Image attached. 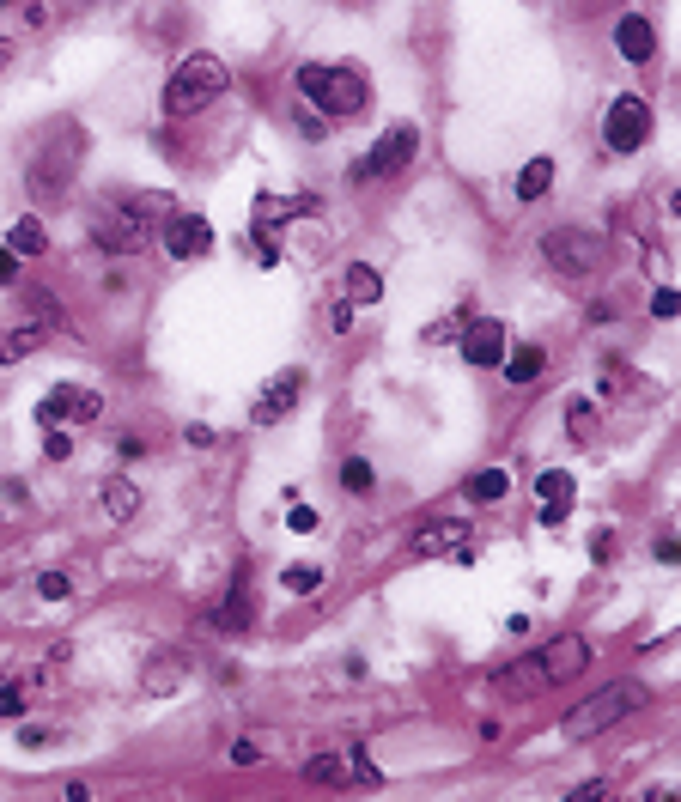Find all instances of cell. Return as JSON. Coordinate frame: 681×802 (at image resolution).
Returning <instances> with one entry per match:
<instances>
[{
  "label": "cell",
  "instance_id": "6da1fadb",
  "mask_svg": "<svg viewBox=\"0 0 681 802\" xmlns=\"http://www.w3.org/2000/svg\"><path fill=\"white\" fill-rule=\"evenodd\" d=\"M298 98H305L317 116H329V122H353V116H365V104H371V79H365L359 67L305 61V67H298Z\"/></svg>",
  "mask_w": 681,
  "mask_h": 802
},
{
  "label": "cell",
  "instance_id": "7a4b0ae2",
  "mask_svg": "<svg viewBox=\"0 0 681 802\" xmlns=\"http://www.w3.org/2000/svg\"><path fill=\"white\" fill-rule=\"evenodd\" d=\"M146 219H171V201L165 195H116L92 219V244L110 250V256H140L146 250Z\"/></svg>",
  "mask_w": 681,
  "mask_h": 802
},
{
  "label": "cell",
  "instance_id": "3957f363",
  "mask_svg": "<svg viewBox=\"0 0 681 802\" xmlns=\"http://www.w3.org/2000/svg\"><path fill=\"white\" fill-rule=\"evenodd\" d=\"M225 86H232L225 61H219V55H207V49H195V55H183V61H177V73L165 79V116H171V122L201 116L213 98H225Z\"/></svg>",
  "mask_w": 681,
  "mask_h": 802
},
{
  "label": "cell",
  "instance_id": "277c9868",
  "mask_svg": "<svg viewBox=\"0 0 681 802\" xmlns=\"http://www.w3.org/2000/svg\"><path fill=\"white\" fill-rule=\"evenodd\" d=\"M73 171H80V128H61V146L43 140V152L25 165V189H31L37 201H67Z\"/></svg>",
  "mask_w": 681,
  "mask_h": 802
},
{
  "label": "cell",
  "instance_id": "5b68a950",
  "mask_svg": "<svg viewBox=\"0 0 681 802\" xmlns=\"http://www.w3.org/2000/svg\"><path fill=\"white\" fill-rule=\"evenodd\" d=\"M633 705H645V687H633V681H615V687H602V693H590L584 705H572V711H566V736H572V742H584V736H602V730H615V724H621V717H627Z\"/></svg>",
  "mask_w": 681,
  "mask_h": 802
},
{
  "label": "cell",
  "instance_id": "8992f818",
  "mask_svg": "<svg viewBox=\"0 0 681 802\" xmlns=\"http://www.w3.org/2000/svg\"><path fill=\"white\" fill-rule=\"evenodd\" d=\"M602 237L596 231H584V225H554L548 237H542V262L560 274V280H584V274H596L602 268Z\"/></svg>",
  "mask_w": 681,
  "mask_h": 802
},
{
  "label": "cell",
  "instance_id": "52a82bcc",
  "mask_svg": "<svg viewBox=\"0 0 681 802\" xmlns=\"http://www.w3.org/2000/svg\"><path fill=\"white\" fill-rule=\"evenodd\" d=\"M414 152H420V128H414V122H396V128L377 134V146L353 165V177H359V183H371V177H402V171L414 165Z\"/></svg>",
  "mask_w": 681,
  "mask_h": 802
},
{
  "label": "cell",
  "instance_id": "ba28073f",
  "mask_svg": "<svg viewBox=\"0 0 681 802\" xmlns=\"http://www.w3.org/2000/svg\"><path fill=\"white\" fill-rule=\"evenodd\" d=\"M602 140H609V152H639L645 140H651V104L639 98V92H621L615 104H609V122H602Z\"/></svg>",
  "mask_w": 681,
  "mask_h": 802
},
{
  "label": "cell",
  "instance_id": "9c48e42d",
  "mask_svg": "<svg viewBox=\"0 0 681 802\" xmlns=\"http://www.w3.org/2000/svg\"><path fill=\"white\" fill-rule=\"evenodd\" d=\"M159 244H165V256H177V262H195V256H207V250H213V225H207L201 213H171Z\"/></svg>",
  "mask_w": 681,
  "mask_h": 802
},
{
  "label": "cell",
  "instance_id": "30bf717a",
  "mask_svg": "<svg viewBox=\"0 0 681 802\" xmlns=\"http://www.w3.org/2000/svg\"><path fill=\"white\" fill-rule=\"evenodd\" d=\"M505 323H493V316H469L463 323V359L475 365V371H493L499 359H505Z\"/></svg>",
  "mask_w": 681,
  "mask_h": 802
},
{
  "label": "cell",
  "instance_id": "8fae6325",
  "mask_svg": "<svg viewBox=\"0 0 681 802\" xmlns=\"http://www.w3.org/2000/svg\"><path fill=\"white\" fill-rule=\"evenodd\" d=\"M590 638L584 632H566V638H554V645L542 651V669H548V687H560V681H578L584 669H590Z\"/></svg>",
  "mask_w": 681,
  "mask_h": 802
},
{
  "label": "cell",
  "instance_id": "7c38bea8",
  "mask_svg": "<svg viewBox=\"0 0 681 802\" xmlns=\"http://www.w3.org/2000/svg\"><path fill=\"white\" fill-rule=\"evenodd\" d=\"M298 389H305V371H280V377H268L262 395H256V408H250V420H256V426L286 420V414L298 408Z\"/></svg>",
  "mask_w": 681,
  "mask_h": 802
},
{
  "label": "cell",
  "instance_id": "4fadbf2b",
  "mask_svg": "<svg viewBox=\"0 0 681 802\" xmlns=\"http://www.w3.org/2000/svg\"><path fill=\"white\" fill-rule=\"evenodd\" d=\"M615 49H621L633 67H639V61H651V55H657V25H651L645 13H627V19L615 25Z\"/></svg>",
  "mask_w": 681,
  "mask_h": 802
},
{
  "label": "cell",
  "instance_id": "5bb4252c",
  "mask_svg": "<svg viewBox=\"0 0 681 802\" xmlns=\"http://www.w3.org/2000/svg\"><path fill=\"white\" fill-rule=\"evenodd\" d=\"M98 511H104L110 523H128V517L140 511V487H134V480H128V474H116V480H104V487H98Z\"/></svg>",
  "mask_w": 681,
  "mask_h": 802
},
{
  "label": "cell",
  "instance_id": "9a60e30c",
  "mask_svg": "<svg viewBox=\"0 0 681 802\" xmlns=\"http://www.w3.org/2000/svg\"><path fill=\"white\" fill-rule=\"evenodd\" d=\"M43 341H49V329L37 323V316H31V323H19V329H0V365H19V359H31Z\"/></svg>",
  "mask_w": 681,
  "mask_h": 802
},
{
  "label": "cell",
  "instance_id": "2e32d148",
  "mask_svg": "<svg viewBox=\"0 0 681 802\" xmlns=\"http://www.w3.org/2000/svg\"><path fill=\"white\" fill-rule=\"evenodd\" d=\"M499 365H505V377L523 389V383H536V377L548 371V353H542L536 341H529V347H505V359H499Z\"/></svg>",
  "mask_w": 681,
  "mask_h": 802
},
{
  "label": "cell",
  "instance_id": "e0dca14e",
  "mask_svg": "<svg viewBox=\"0 0 681 802\" xmlns=\"http://www.w3.org/2000/svg\"><path fill=\"white\" fill-rule=\"evenodd\" d=\"M341 298H347L353 310H359V304H377V298H384V274H377L371 262H353V268H347V292H341Z\"/></svg>",
  "mask_w": 681,
  "mask_h": 802
},
{
  "label": "cell",
  "instance_id": "ac0fdd59",
  "mask_svg": "<svg viewBox=\"0 0 681 802\" xmlns=\"http://www.w3.org/2000/svg\"><path fill=\"white\" fill-rule=\"evenodd\" d=\"M7 250H13V256H43V250H49V231H43V219H37V213L13 219V231H7Z\"/></svg>",
  "mask_w": 681,
  "mask_h": 802
},
{
  "label": "cell",
  "instance_id": "d6986e66",
  "mask_svg": "<svg viewBox=\"0 0 681 802\" xmlns=\"http://www.w3.org/2000/svg\"><path fill=\"white\" fill-rule=\"evenodd\" d=\"M292 213H317V201H311V195H262V201H256V225H280V219H292Z\"/></svg>",
  "mask_w": 681,
  "mask_h": 802
},
{
  "label": "cell",
  "instance_id": "ffe728a7",
  "mask_svg": "<svg viewBox=\"0 0 681 802\" xmlns=\"http://www.w3.org/2000/svg\"><path fill=\"white\" fill-rule=\"evenodd\" d=\"M219 626H225V632H244V626H250V578H244V572L232 578V590H225V608H219Z\"/></svg>",
  "mask_w": 681,
  "mask_h": 802
},
{
  "label": "cell",
  "instance_id": "44dd1931",
  "mask_svg": "<svg viewBox=\"0 0 681 802\" xmlns=\"http://www.w3.org/2000/svg\"><path fill=\"white\" fill-rule=\"evenodd\" d=\"M548 189H554V158H529L517 171V201H542Z\"/></svg>",
  "mask_w": 681,
  "mask_h": 802
},
{
  "label": "cell",
  "instance_id": "7402d4cb",
  "mask_svg": "<svg viewBox=\"0 0 681 802\" xmlns=\"http://www.w3.org/2000/svg\"><path fill=\"white\" fill-rule=\"evenodd\" d=\"M475 505H499L505 493H511V474L505 468H481V474H469V487H463Z\"/></svg>",
  "mask_w": 681,
  "mask_h": 802
},
{
  "label": "cell",
  "instance_id": "603a6c76",
  "mask_svg": "<svg viewBox=\"0 0 681 802\" xmlns=\"http://www.w3.org/2000/svg\"><path fill=\"white\" fill-rule=\"evenodd\" d=\"M463 535H469V523H426L420 535H414V553H450V547H463Z\"/></svg>",
  "mask_w": 681,
  "mask_h": 802
},
{
  "label": "cell",
  "instance_id": "cb8c5ba5",
  "mask_svg": "<svg viewBox=\"0 0 681 802\" xmlns=\"http://www.w3.org/2000/svg\"><path fill=\"white\" fill-rule=\"evenodd\" d=\"M499 687H511V693H529V687H548V669H542V657H523V663L499 669Z\"/></svg>",
  "mask_w": 681,
  "mask_h": 802
},
{
  "label": "cell",
  "instance_id": "d4e9b609",
  "mask_svg": "<svg viewBox=\"0 0 681 802\" xmlns=\"http://www.w3.org/2000/svg\"><path fill=\"white\" fill-rule=\"evenodd\" d=\"M67 414H73V383H61V389H49V395L37 401V426H43V432H49V426H61Z\"/></svg>",
  "mask_w": 681,
  "mask_h": 802
},
{
  "label": "cell",
  "instance_id": "484cf974",
  "mask_svg": "<svg viewBox=\"0 0 681 802\" xmlns=\"http://www.w3.org/2000/svg\"><path fill=\"white\" fill-rule=\"evenodd\" d=\"M305 778H311L317 790H335V784L347 778V760H341V754H317V760L305 766Z\"/></svg>",
  "mask_w": 681,
  "mask_h": 802
},
{
  "label": "cell",
  "instance_id": "4316f807",
  "mask_svg": "<svg viewBox=\"0 0 681 802\" xmlns=\"http://www.w3.org/2000/svg\"><path fill=\"white\" fill-rule=\"evenodd\" d=\"M280 584H286V596H317L323 590V566H286Z\"/></svg>",
  "mask_w": 681,
  "mask_h": 802
},
{
  "label": "cell",
  "instance_id": "83f0119b",
  "mask_svg": "<svg viewBox=\"0 0 681 802\" xmlns=\"http://www.w3.org/2000/svg\"><path fill=\"white\" fill-rule=\"evenodd\" d=\"M536 493H542V505H572V474L566 468H548L536 480Z\"/></svg>",
  "mask_w": 681,
  "mask_h": 802
},
{
  "label": "cell",
  "instance_id": "f1b7e54d",
  "mask_svg": "<svg viewBox=\"0 0 681 802\" xmlns=\"http://www.w3.org/2000/svg\"><path fill=\"white\" fill-rule=\"evenodd\" d=\"M463 323H469V310L438 316V323H426V329H420V341H426V347H444V341H457V335H463Z\"/></svg>",
  "mask_w": 681,
  "mask_h": 802
},
{
  "label": "cell",
  "instance_id": "f546056e",
  "mask_svg": "<svg viewBox=\"0 0 681 802\" xmlns=\"http://www.w3.org/2000/svg\"><path fill=\"white\" fill-rule=\"evenodd\" d=\"M566 438H572V444L596 438V408H590V401H572V408H566Z\"/></svg>",
  "mask_w": 681,
  "mask_h": 802
},
{
  "label": "cell",
  "instance_id": "4dcf8cb0",
  "mask_svg": "<svg viewBox=\"0 0 681 802\" xmlns=\"http://www.w3.org/2000/svg\"><path fill=\"white\" fill-rule=\"evenodd\" d=\"M371 480H377V474H371V462H365V456L341 462V487H347V493H371Z\"/></svg>",
  "mask_w": 681,
  "mask_h": 802
},
{
  "label": "cell",
  "instance_id": "1f68e13d",
  "mask_svg": "<svg viewBox=\"0 0 681 802\" xmlns=\"http://www.w3.org/2000/svg\"><path fill=\"white\" fill-rule=\"evenodd\" d=\"M347 772H353V784H365V790H371V784H384V772L371 766V754H365V748H353V754H347Z\"/></svg>",
  "mask_w": 681,
  "mask_h": 802
},
{
  "label": "cell",
  "instance_id": "d6a6232c",
  "mask_svg": "<svg viewBox=\"0 0 681 802\" xmlns=\"http://www.w3.org/2000/svg\"><path fill=\"white\" fill-rule=\"evenodd\" d=\"M37 596H43V602H67V596H73V578H67V572H43V578H37Z\"/></svg>",
  "mask_w": 681,
  "mask_h": 802
},
{
  "label": "cell",
  "instance_id": "836d02e7",
  "mask_svg": "<svg viewBox=\"0 0 681 802\" xmlns=\"http://www.w3.org/2000/svg\"><path fill=\"white\" fill-rule=\"evenodd\" d=\"M98 408H104V395H98V389H80V383H73V420H98Z\"/></svg>",
  "mask_w": 681,
  "mask_h": 802
},
{
  "label": "cell",
  "instance_id": "e575fe53",
  "mask_svg": "<svg viewBox=\"0 0 681 802\" xmlns=\"http://www.w3.org/2000/svg\"><path fill=\"white\" fill-rule=\"evenodd\" d=\"M675 310H681V292H675V286H657V298H651V316H657V323H669Z\"/></svg>",
  "mask_w": 681,
  "mask_h": 802
},
{
  "label": "cell",
  "instance_id": "d590c367",
  "mask_svg": "<svg viewBox=\"0 0 681 802\" xmlns=\"http://www.w3.org/2000/svg\"><path fill=\"white\" fill-rule=\"evenodd\" d=\"M43 456H49V462H67V456H73V438H67L61 426H49V438H43Z\"/></svg>",
  "mask_w": 681,
  "mask_h": 802
},
{
  "label": "cell",
  "instance_id": "8d00e7d4",
  "mask_svg": "<svg viewBox=\"0 0 681 802\" xmlns=\"http://www.w3.org/2000/svg\"><path fill=\"white\" fill-rule=\"evenodd\" d=\"M286 523H292L298 535H311V529H317V511H311V505H286Z\"/></svg>",
  "mask_w": 681,
  "mask_h": 802
},
{
  "label": "cell",
  "instance_id": "74e56055",
  "mask_svg": "<svg viewBox=\"0 0 681 802\" xmlns=\"http://www.w3.org/2000/svg\"><path fill=\"white\" fill-rule=\"evenodd\" d=\"M329 329H335V335H347V329H353V304H347V298H335V304H329Z\"/></svg>",
  "mask_w": 681,
  "mask_h": 802
},
{
  "label": "cell",
  "instance_id": "f35d334b",
  "mask_svg": "<svg viewBox=\"0 0 681 802\" xmlns=\"http://www.w3.org/2000/svg\"><path fill=\"white\" fill-rule=\"evenodd\" d=\"M25 711V693L19 687H0V717H19Z\"/></svg>",
  "mask_w": 681,
  "mask_h": 802
},
{
  "label": "cell",
  "instance_id": "ab89813d",
  "mask_svg": "<svg viewBox=\"0 0 681 802\" xmlns=\"http://www.w3.org/2000/svg\"><path fill=\"white\" fill-rule=\"evenodd\" d=\"M256 760H262L256 742H232V766H256Z\"/></svg>",
  "mask_w": 681,
  "mask_h": 802
},
{
  "label": "cell",
  "instance_id": "60d3db41",
  "mask_svg": "<svg viewBox=\"0 0 681 802\" xmlns=\"http://www.w3.org/2000/svg\"><path fill=\"white\" fill-rule=\"evenodd\" d=\"M651 553H657V566H675V559H681V541H669V535H663Z\"/></svg>",
  "mask_w": 681,
  "mask_h": 802
},
{
  "label": "cell",
  "instance_id": "b9f144b4",
  "mask_svg": "<svg viewBox=\"0 0 681 802\" xmlns=\"http://www.w3.org/2000/svg\"><path fill=\"white\" fill-rule=\"evenodd\" d=\"M13 274H19V256H13L7 244H0V286H13Z\"/></svg>",
  "mask_w": 681,
  "mask_h": 802
},
{
  "label": "cell",
  "instance_id": "7bdbcfd3",
  "mask_svg": "<svg viewBox=\"0 0 681 802\" xmlns=\"http://www.w3.org/2000/svg\"><path fill=\"white\" fill-rule=\"evenodd\" d=\"M183 438H189V444H195V450H207V444H219V432H213V426H189V432H183Z\"/></svg>",
  "mask_w": 681,
  "mask_h": 802
},
{
  "label": "cell",
  "instance_id": "ee69618b",
  "mask_svg": "<svg viewBox=\"0 0 681 802\" xmlns=\"http://www.w3.org/2000/svg\"><path fill=\"white\" fill-rule=\"evenodd\" d=\"M566 523V505H542V529H560Z\"/></svg>",
  "mask_w": 681,
  "mask_h": 802
},
{
  "label": "cell",
  "instance_id": "f6af8a7d",
  "mask_svg": "<svg viewBox=\"0 0 681 802\" xmlns=\"http://www.w3.org/2000/svg\"><path fill=\"white\" fill-rule=\"evenodd\" d=\"M43 736H49L43 724H25V730H19V742H25V748H43Z\"/></svg>",
  "mask_w": 681,
  "mask_h": 802
},
{
  "label": "cell",
  "instance_id": "bcb514c9",
  "mask_svg": "<svg viewBox=\"0 0 681 802\" xmlns=\"http://www.w3.org/2000/svg\"><path fill=\"white\" fill-rule=\"evenodd\" d=\"M602 7H615V0H578V13H602Z\"/></svg>",
  "mask_w": 681,
  "mask_h": 802
},
{
  "label": "cell",
  "instance_id": "7dc6e473",
  "mask_svg": "<svg viewBox=\"0 0 681 802\" xmlns=\"http://www.w3.org/2000/svg\"><path fill=\"white\" fill-rule=\"evenodd\" d=\"M7 67H13V43H7V37H0V73H7Z\"/></svg>",
  "mask_w": 681,
  "mask_h": 802
}]
</instances>
